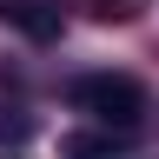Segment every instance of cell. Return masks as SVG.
I'll return each mask as SVG.
<instances>
[{"label":"cell","instance_id":"obj_3","mask_svg":"<svg viewBox=\"0 0 159 159\" xmlns=\"http://www.w3.org/2000/svg\"><path fill=\"white\" fill-rule=\"evenodd\" d=\"M66 152H73V159H106V152H113V133H80Z\"/></svg>","mask_w":159,"mask_h":159},{"label":"cell","instance_id":"obj_1","mask_svg":"<svg viewBox=\"0 0 159 159\" xmlns=\"http://www.w3.org/2000/svg\"><path fill=\"white\" fill-rule=\"evenodd\" d=\"M73 106L126 133V126H139V113H146V93H139V80H126V73H86L73 86Z\"/></svg>","mask_w":159,"mask_h":159},{"label":"cell","instance_id":"obj_2","mask_svg":"<svg viewBox=\"0 0 159 159\" xmlns=\"http://www.w3.org/2000/svg\"><path fill=\"white\" fill-rule=\"evenodd\" d=\"M0 13H7V20H13L20 33H33V40H47V33L60 27V13H47V7H40V0H7V7H0Z\"/></svg>","mask_w":159,"mask_h":159}]
</instances>
